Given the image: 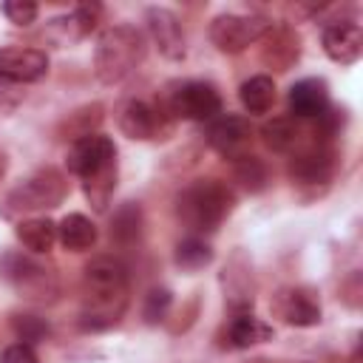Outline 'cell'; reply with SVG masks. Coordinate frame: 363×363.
Returning <instances> with one entry per match:
<instances>
[{
  "instance_id": "5",
  "label": "cell",
  "mask_w": 363,
  "mask_h": 363,
  "mask_svg": "<svg viewBox=\"0 0 363 363\" xmlns=\"http://www.w3.org/2000/svg\"><path fill=\"white\" fill-rule=\"evenodd\" d=\"M269 28H272V20L261 14H218L210 23V43L221 54H238L247 45L264 40Z\"/></svg>"
},
{
  "instance_id": "11",
  "label": "cell",
  "mask_w": 363,
  "mask_h": 363,
  "mask_svg": "<svg viewBox=\"0 0 363 363\" xmlns=\"http://www.w3.org/2000/svg\"><path fill=\"white\" fill-rule=\"evenodd\" d=\"M275 312L289 326H318L320 323V301L306 286H286L275 295Z\"/></svg>"
},
{
  "instance_id": "6",
  "label": "cell",
  "mask_w": 363,
  "mask_h": 363,
  "mask_svg": "<svg viewBox=\"0 0 363 363\" xmlns=\"http://www.w3.org/2000/svg\"><path fill=\"white\" fill-rule=\"evenodd\" d=\"M3 272H6V281L28 301H40V303L54 301V295L60 289L54 269H48L45 264H40L28 255H6Z\"/></svg>"
},
{
  "instance_id": "28",
  "label": "cell",
  "mask_w": 363,
  "mask_h": 363,
  "mask_svg": "<svg viewBox=\"0 0 363 363\" xmlns=\"http://www.w3.org/2000/svg\"><path fill=\"white\" fill-rule=\"evenodd\" d=\"M37 3H31V0H9V3H3V14L9 17V23H14V26H31L34 20H37Z\"/></svg>"
},
{
  "instance_id": "26",
  "label": "cell",
  "mask_w": 363,
  "mask_h": 363,
  "mask_svg": "<svg viewBox=\"0 0 363 363\" xmlns=\"http://www.w3.org/2000/svg\"><path fill=\"white\" fill-rule=\"evenodd\" d=\"M99 14H102V9H99L96 3H82V6H77L68 17H60L57 23L65 26L71 37H85V34H91V31L96 28Z\"/></svg>"
},
{
  "instance_id": "33",
  "label": "cell",
  "mask_w": 363,
  "mask_h": 363,
  "mask_svg": "<svg viewBox=\"0 0 363 363\" xmlns=\"http://www.w3.org/2000/svg\"><path fill=\"white\" fill-rule=\"evenodd\" d=\"M3 176H6V156L0 153V182H3Z\"/></svg>"
},
{
  "instance_id": "7",
  "label": "cell",
  "mask_w": 363,
  "mask_h": 363,
  "mask_svg": "<svg viewBox=\"0 0 363 363\" xmlns=\"http://www.w3.org/2000/svg\"><path fill=\"white\" fill-rule=\"evenodd\" d=\"M108 167H116V147L108 136L102 133H88L77 142H71V150H68V170L74 176H79L82 182L108 170Z\"/></svg>"
},
{
  "instance_id": "20",
  "label": "cell",
  "mask_w": 363,
  "mask_h": 363,
  "mask_svg": "<svg viewBox=\"0 0 363 363\" xmlns=\"http://www.w3.org/2000/svg\"><path fill=\"white\" fill-rule=\"evenodd\" d=\"M17 238L28 252H48L57 244V224L51 218H23L17 224Z\"/></svg>"
},
{
  "instance_id": "4",
  "label": "cell",
  "mask_w": 363,
  "mask_h": 363,
  "mask_svg": "<svg viewBox=\"0 0 363 363\" xmlns=\"http://www.w3.org/2000/svg\"><path fill=\"white\" fill-rule=\"evenodd\" d=\"M68 193V182L57 167H43L37 173H31L23 184H17L6 201H3V216L6 218H17V216H28V213H40V210H54L62 204Z\"/></svg>"
},
{
  "instance_id": "21",
  "label": "cell",
  "mask_w": 363,
  "mask_h": 363,
  "mask_svg": "<svg viewBox=\"0 0 363 363\" xmlns=\"http://www.w3.org/2000/svg\"><path fill=\"white\" fill-rule=\"evenodd\" d=\"M238 99H241L247 113H267L272 108V102H275V82H272V77H264V74L250 77L238 88Z\"/></svg>"
},
{
  "instance_id": "3",
  "label": "cell",
  "mask_w": 363,
  "mask_h": 363,
  "mask_svg": "<svg viewBox=\"0 0 363 363\" xmlns=\"http://www.w3.org/2000/svg\"><path fill=\"white\" fill-rule=\"evenodd\" d=\"M145 60V37L133 26H111L94 48V74L105 85L122 82Z\"/></svg>"
},
{
  "instance_id": "32",
  "label": "cell",
  "mask_w": 363,
  "mask_h": 363,
  "mask_svg": "<svg viewBox=\"0 0 363 363\" xmlns=\"http://www.w3.org/2000/svg\"><path fill=\"white\" fill-rule=\"evenodd\" d=\"M20 99H23L20 85L11 82V79H6V77H0V105H3V108H11V105H17Z\"/></svg>"
},
{
  "instance_id": "2",
  "label": "cell",
  "mask_w": 363,
  "mask_h": 363,
  "mask_svg": "<svg viewBox=\"0 0 363 363\" xmlns=\"http://www.w3.org/2000/svg\"><path fill=\"white\" fill-rule=\"evenodd\" d=\"M233 190L218 179H196L176 196V216L182 224L201 235L221 227L233 210Z\"/></svg>"
},
{
  "instance_id": "23",
  "label": "cell",
  "mask_w": 363,
  "mask_h": 363,
  "mask_svg": "<svg viewBox=\"0 0 363 363\" xmlns=\"http://www.w3.org/2000/svg\"><path fill=\"white\" fill-rule=\"evenodd\" d=\"M261 139L269 150L275 153H289L298 142V125L295 119H286V116H278V119H269L264 128H261Z\"/></svg>"
},
{
  "instance_id": "9",
  "label": "cell",
  "mask_w": 363,
  "mask_h": 363,
  "mask_svg": "<svg viewBox=\"0 0 363 363\" xmlns=\"http://www.w3.org/2000/svg\"><path fill=\"white\" fill-rule=\"evenodd\" d=\"M119 128L125 136L130 139H142V142H150V139H164V133H170V122L167 116L145 102V99H130L122 105L119 111Z\"/></svg>"
},
{
  "instance_id": "18",
  "label": "cell",
  "mask_w": 363,
  "mask_h": 363,
  "mask_svg": "<svg viewBox=\"0 0 363 363\" xmlns=\"http://www.w3.org/2000/svg\"><path fill=\"white\" fill-rule=\"evenodd\" d=\"M272 335V326H267L261 318H255L252 312H235L227 323V332H224V343L230 349H247V346H255L261 340H267Z\"/></svg>"
},
{
  "instance_id": "25",
  "label": "cell",
  "mask_w": 363,
  "mask_h": 363,
  "mask_svg": "<svg viewBox=\"0 0 363 363\" xmlns=\"http://www.w3.org/2000/svg\"><path fill=\"white\" fill-rule=\"evenodd\" d=\"M213 261V250L199 238V235H190L184 241H179L176 247V264L184 267V269H201Z\"/></svg>"
},
{
  "instance_id": "14",
  "label": "cell",
  "mask_w": 363,
  "mask_h": 363,
  "mask_svg": "<svg viewBox=\"0 0 363 363\" xmlns=\"http://www.w3.org/2000/svg\"><path fill=\"white\" fill-rule=\"evenodd\" d=\"M48 74V57L40 48H0V77L23 85L37 82Z\"/></svg>"
},
{
  "instance_id": "19",
  "label": "cell",
  "mask_w": 363,
  "mask_h": 363,
  "mask_svg": "<svg viewBox=\"0 0 363 363\" xmlns=\"http://www.w3.org/2000/svg\"><path fill=\"white\" fill-rule=\"evenodd\" d=\"M57 241L71 250V252H82L88 247H94L96 241V227L91 218H85L82 213H68L60 224H57Z\"/></svg>"
},
{
  "instance_id": "22",
  "label": "cell",
  "mask_w": 363,
  "mask_h": 363,
  "mask_svg": "<svg viewBox=\"0 0 363 363\" xmlns=\"http://www.w3.org/2000/svg\"><path fill=\"white\" fill-rule=\"evenodd\" d=\"M139 235H142V210H139V204L128 201L116 210V216L111 221V238L116 244L128 247V244L139 241Z\"/></svg>"
},
{
  "instance_id": "10",
  "label": "cell",
  "mask_w": 363,
  "mask_h": 363,
  "mask_svg": "<svg viewBox=\"0 0 363 363\" xmlns=\"http://www.w3.org/2000/svg\"><path fill=\"white\" fill-rule=\"evenodd\" d=\"M250 133L252 130H250V122L244 116L224 113V116H218V119L210 122L207 142H210V147L216 153H221L227 159H241V156H247L244 147L250 145Z\"/></svg>"
},
{
  "instance_id": "24",
  "label": "cell",
  "mask_w": 363,
  "mask_h": 363,
  "mask_svg": "<svg viewBox=\"0 0 363 363\" xmlns=\"http://www.w3.org/2000/svg\"><path fill=\"white\" fill-rule=\"evenodd\" d=\"M113 187H116V167H108V170H102V173H96V176H91V179L82 182L85 199L91 201V207L96 213H102L108 207V201L113 196Z\"/></svg>"
},
{
  "instance_id": "27",
  "label": "cell",
  "mask_w": 363,
  "mask_h": 363,
  "mask_svg": "<svg viewBox=\"0 0 363 363\" xmlns=\"http://www.w3.org/2000/svg\"><path fill=\"white\" fill-rule=\"evenodd\" d=\"M235 179L247 187V190H261L267 184V167L255 159V156H241L235 159Z\"/></svg>"
},
{
  "instance_id": "31",
  "label": "cell",
  "mask_w": 363,
  "mask_h": 363,
  "mask_svg": "<svg viewBox=\"0 0 363 363\" xmlns=\"http://www.w3.org/2000/svg\"><path fill=\"white\" fill-rule=\"evenodd\" d=\"M0 363H37V352L28 343H11L0 354Z\"/></svg>"
},
{
  "instance_id": "30",
  "label": "cell",
  "mask_w": 363,
  "mask_h": 363,
  "mask_svg": "<svg viewBox=\"0 0 363 363\" xmlns=\"http://www.w3.org/2000/svg\"><path fill=\"white\" fill-rule=\"evenodd\" d=\"M14 329H17V335H20L28 346H31V340H43V337L48 335V326H45L40 318H34V315H17Z\"/></svg>"
},
{
  "instance_id": "1",
  "label": "cell",
  "mask_w": 363,
  "mask_h": 363,
  "mask_svg": "<svg viewBox=\"0 0 363 363\" xmlns=\"http://www.w3.org/2000/svg\"><path fill=\"white\" fill-rule=\"evenodd\" d=\"M128 306V267L113 255H99L85 267L82 275V329L113 326Z\"/></svg>"
},
{
  "instance_id": "29",
  "label": "cell",
  "mask_w": 363,
  "mask_h": 363,
  "mask_svg": "<svg viewBox=\"0 0 363 363\" xmlns=\"http://www.w3.org/2000/svg\"><path fill=\"white\" fill-rule=\"evenodd\" d=\"M167 309H170V292L167 289H150L147 298H145V309H142L145 320L156 323V320H162L167 315Z\"/></svg>"
},
{
  "instance_id": "16",
  "label": "cell",
  "mask_w": 363,
  "mask_h": 363,
  "mask_svg": "<svg viewBox=\"0 0 363 363\" xmlns=\"http://www.w3.org/2000/svg\"><path fill=\"white\" fill-rule=\"evenodd\" d=\"M289 113L298 119H318L329 108V91L323 79H301L289 88L286 96Z\"/></svg>"
},
{
  "instance_id": "8",
  "label": "cell",
  "mask_w": 363,
  "mask_h": 363,
  "mask_svg": "<svg viewBox=\"0 0 363 363\" xmlns=\"http://www.w3.org/2000/svg\"><path fill=\"white\" fill-rule=\"evenodd\" d=\"M221 111V96L210 82H182L173 94H170V113L190 119V122H204L213 119Z\"/></svg>"
},
{
  "instance_id": "12",
  "label": "cell",
  "mask_w": 363,
  "mask_h": 363,
  "mask_svg": "<svg viewBox=\"0 0 363 363\" xmlns=\"http://www.w3.org/2000/svg\"><path fill=\"white\" fill-rule=\"evenodd\" d=\"M323 51L340 65H352L363 54V28L354 20H335L323 28Z\"/></svg>"
},
{
  "instance_id": "17",
  "label": "cell",
  "mask_w": 363,
  "mask_h": 363,
  "mask_svg": "<svg viewBox=\"0 0 363 363\" xmlns=\"http://www.w3.org/2000/svg\"><path fill=\"white\" fill-rule=\"evenodd\" d=\"M267 45H264V51H261V60L272 68V71H286L295 60H298V54H301V40H298V34L292 31V28H286V26H272L267 34Z\"/></svg>"
},
{
  "instance_id": "13",
  "label": "cell",
  "mask_w": 363,
  "mask_h": 363,
  "mask_svg": "<svg viewBox=\"0 0 363 363\" xmlns=\"http://www.w3.org/2000/svg\"><path fill=\"white\" fill-rule=\"evenodd\" d=\"M145 17H147V31H150L159 54L167 57V60H173V62L184 60L187 48H184V31H182L179 17L170 9H159V6L147 9Z\"/></svg>"
},
{
  "instance_id": "15",
  "label": "cell",
  "mask_w": 363,
  "mask_h": 363,
  "mask_svg": "<svg viewBox=\"0 0 363 363\" xmlns=\"http://www.w3.org/2000/svg\"><path fill=\"white\" fill-rule=\"evenodd\" d=\"M335 153L326 145H312L306 150L292 153L289 159V179L298 184H323L332 179Z\"/></svg>"
}]
</instances>
